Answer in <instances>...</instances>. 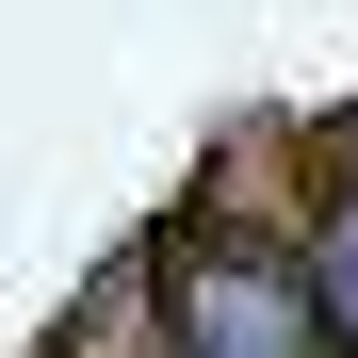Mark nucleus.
Instances as JSON below:
<instances>
[{"label": "nucleus", "mask_w": 358, "mask_h": 358, "mask_svg": "<svg viewBox=\"0 0 358 358\" xmlns=\"http://www.w3.org/2000/svg\"><path fill=\"white\" fill-rule=\"evenodd\" d=\"M326 293H358V228H342V245H326Z\"/></svg>", "instance_id": "1"}]
</instances>
